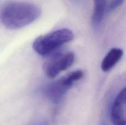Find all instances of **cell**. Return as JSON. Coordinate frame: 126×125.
Wrapping results in <instances>:
<instances>
[{"mask_svg":"<svg viewBox=\"0 0 126 125\" xmlns=\"http://www.w3.org/2000/svg\"><path fill=\"white\" fill-rule=\"evenodd\" d=\"M41 9L27 2H12L6 4L1 11V23L8 29H16L29 25L41 15Z\"/></svg>","mask_w":126,"mask_h":125,"instance_id":"1","label":"cell"},{"mask_svg":"<svg viewBox=\"0 0 126 125\" xmlns=\"http://www.w3.org/2000/svg\"><path fill=\"white\" fill-rule=\"evenodd\" d=\"M73 38L74 34L72 31L63 28L37 38L33 42V48L38 54L45 56L71 41Z\"/></svg>","mask_w":126,"mask_h":125,"instance_id":"2","label":"cell"},{"mask_svg":"<svg viewBox=\"0 0 126 125\" xmlns=\"http://www.w3.org/2000/svg\"><path fill=\"white\" fill-rule=\"evenodd\" d=\"M83 77L84 72L81 70L70 72L58 80L47 85L44 88V95L52 102L59 104L63 100L68 91Z\"/></svg>","mask_w":126,"mask_h":125,"instance_id":"3","label":"cell"},{"mask_svg":"<svg viewBox=\"0 0 126 125\" xmlns=\"http://www.w3.org/2000/svg\"><path fill=\"white\" fill-rule=\"evenodd\" d=\"M75 60V54L72 51L55 54L44 62L43 71L47 77L54 78L60 72L68 69L73 64Z\"/></svg>","mask_w":126,"mask_h":125,"instance_id":"4","label":"cell"},{"mask_svg":"<svg viewBox=\"0 0 126 125\" xmlns=\"http://www.w3.org/2000/svg\"><path fill=\"white\" fill-rule=\"evenodd\" d=\"M126 90L124 88L114 100L111 110V118L113 125H126Z\"/></svg>","mask_w":126,"mask_h":125,"instance_id":"5","label":"cell"},{"mask_svg":"<svg viewBox=\"0 0 126 125\" xmlns=\"http://www.w3.org/2000/svg\"><path fill=\"white\" fill-rule=\"evenodd\" d=\"M124 51L119 48H113L106 55L101 64V69L103 72L110 71L123 57Z\"/></svg>","mask_w":126,"mask_h":125,"instance_id":"6","label":"cell"},{"mask_svg":"<svg viewBox=\"0 0 126 125\" xmlns=\"http://www.w3.org/2000/svg\"><path fill=\"white\" fill-rule=\"evenodd\" d=\"M94 12L92 23L94 28L98 29L107 12V0H94Z\"/></svg>","mask_w":126,"mask_h":125,"instance_id":"7","label":"cell"},{"mask_svg":"<svg viewBox=\"0 0 126 125\" xmlns=\"http://www.w3.org/2000/svg\"><path fill=\"white\" fill-rule=\"evenodd\" d=\"M124 0H113L112 2L110 4L109 6L107 9V12H110L114 11L116 9L118 8L119 6L123 4Z\"/></svg>","mask_w":126,"mask_h":125,"instance_id":"8","label":"cell"},{"mask_svg":"<svg viewBox=\"0 0 126 125\" xmlns=\"http://www.w3.org/2000/svg\"><path fill=\"white\" fill-rule=\"evenodd\" d=\"M29 125H48V123L46 119L39 118L34 120Z\"/></svg>","mask_w":126,"mask_h":125,"instance_id":"9","label":"cell"},{"mask_svg":"<svg viewBox=\"0 0 126 125\" xmlns=\"http://www.w3.org/2000/svg\"><path fill=\"white\" fill-rule=\"evenodd\" d=\"M74 1H75L76 2H81V0H74Z\"/></svg>","mask_w":126,"mask_h":125,"instance_id":"10","label":"cell"}]
</instances>
